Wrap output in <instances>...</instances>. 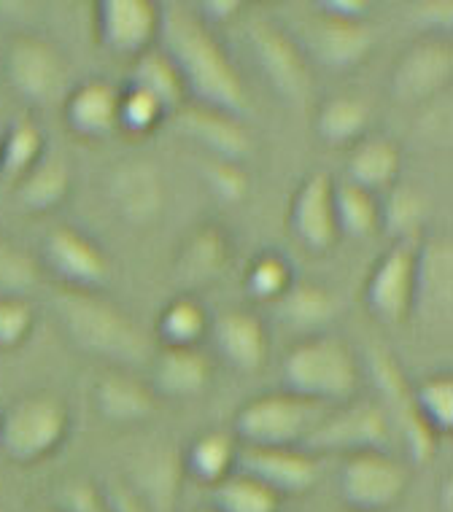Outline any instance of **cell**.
<instances>
[{
    "instance_id": "6da1fadb",
    "label": "cell",
    "mask_w": 453,
    "mask_h": 512,
    "mask_svg": "<svg viewBox=\"0 0 453 512\" xmlns=\"http://www.w3.org/2000/svg\"><path fill=\"white\" fill-rule=\"evenodd\" d=\"M160 36L165 54L176 65L187 95H195L200 106L222 114L240 116L249 108L246 84L230 54L216 41L214 30L184 6L160 11Z\"/></svg>"
},
{
    "instance_id": "7a4b0ae2",
    "label": "cell",
    "mask_w": 453,
    "mask_h": 512,
    "mask_svg": "<svg viewBox=\"0 0 453 512\" xmlns=\"http://www.w3.org/2000/svg\"><path fill=\"white\" fill-rule=\"evenodd\" d=\"M281 375L284 391L319 405L348 402L359 389L356 356L343 340L327 335L302 337L300 343L289 348Z\"/></svg>"
},
{
    "instance_id": "3957f363",
    "label": "cell",
    "mask_w": 453,
    "mask_h": 512,
    "mask_svg": "<svg viewBox=\"0 0 453 512\" xmlns=\"http://www.w3.org/2000/svg\"><path fill=\"white\" fill-rule=\"evenodd\" d=\"M57 308L68 335L92 354L125 364L138 362L146 354V345L130 324V318L114 305L98 300L95 294L65 289L57 300Z\"/></svg>"
},
{
    "instance_id": "277c9868",
    "label": "cell",
    "mask_w": 453,
    "mask_h": 512,
    "mask_svg": "<svg viewBox=\"0 0 453 512\" xmlns=\"http://www.w3.org/2000/svg\"><path fill=\"white\" fill-rule=\"evenodd\" d=\"M327 405L294 397L289 391L249 399L235 415V432L243 445L257 448H302L308 434L324 421Z\"/></svg>"
},
{
    "instance_id": "5b68a950",
    "label": "cell",
    "mask_w": 453,
    "mask_h": 512,
    "mask_svg": "<svg viewBox=\"0 0 453 512\" xmlns=\"http://www.w3.org/2000/svg\"><path fill=\"white\" fill-rule=\"evenodd\" d=\"M68 426L71 415L63 399L30 394L0 415V451L17 464H36L63 445Z\"/></svg>"
},
{
    "instance_id": "8992f818",
    "label": "cell",
    "mask_w": 453,
    "mask_h": 512,
    "mask_svg": "<svg viewBox=\"0 0 453 512\" xmlns=\"http://www.w3.org/2000/svg\"><path fill=\"white\" fill-rule=\"evenodd\" d=\"M408 488V469L383 451L348 453L338 475L340 499L351 512H386Z\"/></svg>"
},
{
    "instance_id": "52a82bcc",
    "label": "cell",
    "mask_w": 453,
    "mask_h": 512,
    "mask_svg": "<svg viewBox=\"0 0 453 512\" xmlns=\"http://www.w3.org/2000/svg\"><path fill=\"white\" fill-rule=\"evenodd\" d=\"M416 256L413 243L397 240L375 262L365 283L367 310L386 327H400L416 308Z\"/></svg>"
},
{
    "instance_id": "ba28073f",
    "label": "cell",
    "mask_w": 453,
    "mask_h": 512,
    "mask_svg": "<svg viewBox=\"0 0 453 512\" xmlns=\"http://www.w3.org/2000/svg\"><path fill=\"white\" fill-rule=\"evenodd\" d=\"M44 265L54 278H60L68 292H89L106 286L111 265L103 248L73 227H57L41 246Z\"/></svg>"
},
{
    "instance_id": "9c48e42d",
    "label": "cell",
    "mask_w": 453,
    "mask_h": 512,
    "mask_svg": "<svg viewBox=\"0 0 453 512\" xmlns=\"http://www.w3.org/2000/svg\"><path fill=\"white\" fill-rule=\"evenodd\" d=\"M95 33L106 52L138 60L160 36V9L149 0H100Z\"/></svg>"
},
{
    "instance_id": "30bf717a",
    "label": "cell",
    "mask_w": 453,
    "mask_h": 512,
    "mask_svg": "<svg viewBox=\"0 0 453 512\" xmlns=\"http://www.w3.org/2000/svg\"><path fill=\"white\" fill-rule=\"evenodd\" d=\"M300 38L302 54L308 52L316 62L335 71L365 62L373 49V30L362 19H343L321 9L308 22H302Z\"/></svg>"
},
{
    "instance_id": "8fae6325",
    "label": "cell",
    "mask_w": 453,
    "mask_h": 512,
    "mask_svg": "<svg viewBox=\"0 0 453 512\" xmlns=\"http://www.w3.org/2000/svg\"><path fill=\"white\" fill-rule=\"evenodd\" d=\"M6 79L22 98L46 106L65 84L63 54L41 38L19 36L6 52Z\"/></svg>"
},
{
    "instance_id": "7c38bea8",
    "label": "cell",
    "mask_w": 453,
    "mask_h": 512,
    "mask_svg": "<svg viewBox=\"0 0 453 512\" xmlns=\"http://www.w3.org/2000/svg\"><path fill=\"white\" fill-rule=\"evenodd\" d=\"M249 44L257 54V62L270 87L289 103H302L311 92V79H308V65L305 54L300 52V44L286 36L284 30L257 22L249 30Z\"/></svg>"
},
{
    "instance_id": "4fadbf2b",
    "label": "cell",
    "mask_w": 453,
    "mask_h": 512,
    "mask_svg": "<svg viewBox=\"0 0 453 512\" xmlns=\"http://www.w3.org/2000/svg\"><path fill=\"white\" fill-rule=\"evenodd\" d=\"M235 472L254 477L278 496L305 494L319 480V464L302 448H238Z\"/></svg>"
},
{
    "instance_id": "5bb4252c",
    "label": "cell",
    "mask_w": 453,
    "mask_h": 512,
    "mask_svg": "<svg viewBox=\"0 0 453 512\" xmlns=\"http://www.w3.org/2000/svg\"><path fill=\"white\" fill-rule=\"evenodd\" d=\"M289 230L313 254H324L338 243L335 181L327 173H313L302 181L289 208Z\"/></svg>"
},
{
    "instance_id": "9a60e30c",
    "label": "cell",
    "mask_w": 453,
    "mask_h": 512,
    "mask_svg": "<svg viewBox=\"0 0 453 512\" xmlns=\"http://www.w3.org/2000/svg\"><path fill=\"white\" fill-rule=\"evenodd\" d=\"M453 73V52L445 41H418L391 71V95L400 103H418L432 98L448 84Z\"/></svg>"
},
{
    "instance_id": "2e32d148",
    "label": "cell",
    "mask_w": 453,
    "mask_h": 512,
    "mask_svg": "<svg viewBox=\"0 0 453 512\" xmlns=\"http://www.w3.org/2000/svg\"><path fill=\"white\" fill-rule=\"evenodd\" d=\"M386 437H389V424L378 407H351L332 418L324 415V421L302 442V451L311 453L313 448H324V451L343 448L348 453L381 451Z\"/></svg>"
},
{
    "instance_id": "e0dca14e",
    "label": "cell",
    "mask_w": 453,
    "mask_h": 512,
    "mask_svg": "<svg viewBox=\"0 0 453 512\" xmlns=\"http://www.w3.org/2000/svg\"><path fill=\"white\" fill-rule=\"evenodd\" d=\"M216 351L227 364L240 372L259 370L267 359V332L251 310H224L211 321Z\"/></svg>"
},
{
    "instance_id": "ac0fdd59",
    "label": "cell",
    "mask_w": 453,
    "mask_h": 512,
    "mask_svg": "<svg viewBox=\"0 0 453 512\" xmlns=\"http://www.w3.org/2000/svg\"><path fill=\"white\" fill-rule=\"evenodd\" d=\"M227 262H230L227 235L214 224H205L184 240L173 265V278L181 289L192 292V289L214 283L224 273Z\"/></svg>"
},
{
    "instance_id": "d6986e66",
    "label": "cell",
    "mask_w": 453,
    "mask_h": 512,
    "mask_svg": "<svg viewBox=\"0 0 453 512\" xmlns=\"http://www.w3.org/2000/svg\"><path fill=\"white\" fill-rule=\"evenodd\" d=\"M178 130L205 149L214 151L222 162H243L249 157L251 135L246 133V127L240 124L238 116L195 106L181 111Z\"/></svg>"
},
{
    "instance_id": "ffe728a7",
    "label": "cell",
    "mask_w": 453,
    "mask_h": 512,
    "mask_svg": "<svg viewBox=\"0 0 453 512\" xmlns=\"http://www.w3.org/2000/svg\"><path fill=\"white\" fill-rule=\"evenodd\" d=\"M65 124L87 141L108 138L119 130V92L106 81H84L65 100Z\"/></svg>"
},
{
    "instance_id": "44dd1931",
    "label": "cell",
    "mask_w": 453,
    "mask_h": 512,
    "mask_svg": "<svg viewBox=\"0 0 453 512\" xmlns=\"http://www.w3.org/2000/svg\"><path fill=\"white\" fill-rule=\"evenodd\" d=\"M111 195L119 213L130 221H149L157 216L165 200V189L157 170L149 162H127L116 170Z\"/></svg>"
},
{
    "instance_id": "7402d4cb",
    "label": "cell",
    "mask_w": 453,
    "mask_h": 512,
    "mask_svg": "<svg viewBox=\"0 0 453 512\" xmlns=\"http://www.w3.org/2000/svg\"><path fill=\"white\" fill-rule=\"evenodd\" d=\"M151 380L165 397H195L211 383V364L197 348H165L154 362Z\"/></svg>"
},
{
    "instance_id": "603a6c76",
    "label": "cell",
    "mask_w": 453,
    "mask_h": 512,
    "mask_svg": "<svg viewBox=\"0 0 453 512\" xmlns=\"http://www.w3.org/2000/svg\"><path fill=\"white\" fill-rule=\"evenodd\" d=\"M400 165V149L389 138H362L354 143V149L348 154V184L375 195L397 181Z\"/></svg>"
},
{
    "instance_id": "cb8c5ba5",
    "label": "cell",
    "mask_w": 453,
    "mask_h": 512,
    "mask_svg": "<svg viewBox=\"0 0 453 512\" xmlns=\"http://www.w3.org/2000/svg\"><path fill=\"white\" fill-rule=\"evenodd\" d=\"M276 308L281 324L302 337L321 335V329L335 318L332 294L316 283H292L289 292L276 302Z\"/></svg>"
},
{
    "instance_id": "d4e9b609",
    "label": "cell",
    "mask_w": 453,
    "mask_h": 512,
    "mask_svg": "<svg viewBox=\"0 0 453 512\" xmlns=\"http://www.w3.org/2000/svg\"><path fill=\"white\" fill-rule=\"evenodd\" d=\"M71 192V173L63 159H41L17 181V203L30 213H49Z\"/></svg>"
},
{
    "instance_id": "484cf974",
    "label": "cell",
    "mask_w": 453,
    "mask_h": 512,
    "mask_svg": "<svg viewBox=\"0 0 453 512\" xmlns=\"http://www.w3.org/2000/svg\"><path fill=\"white\" fill-rule=\"evenodd\" d=\"M95 397H98L100 413L114 424H138L154 407L151 391L143 386L141 380L122 375V372L100 380Z\"/></svg>"
},
{
    "instance_id": "4316f807",
    "label": "cell",
    "mask_w": 453,
    "mask_h": 512,
    "mask_svg": "<svg viewBox=\"0 0 453 512\" xmlns=\"http://www.w3.org/2000/svg\"><path fill=\"white\" fill-rule=\"evenodd\" d=\"M235 459H238V445L232 434L205 432L189 445L184 464L197 483L214 488L235 472Z\"/></svg>"
},
{
    "instance_id": "83f0119b",
    "label": "cell",
    "mask_w": 453,
    "mask_h": 512,
    "mask_svg": "<svg viewBox=\"0 0 453 512\" xmlns=\"http://www.w3.org/2000/svg\"><path fill=\"white\" fill-rule=\"evenodd\" d=\"M130 87L151 95L168 114L184 106V100H187V89H184V81L178 76L176 65L170 62L168 54L154 52V49H149L135 60Z\"/></svg>"
},
{
    "instance_id": "f1b7e54d",
    "label": "cell",
    "mask_w": 453,
    "mask_h": 512,
    "mask_svg": "<svg viewBox=\"0 0 453 512\" xmlns=\"http://www.w3.org/2000/svg\"><path fill=\"white\" fill-rule=\"evenodd\" d=\"M367 122H370V111L365 100L354 95H335L327 103H321L319 116H316V133L329 146H343V143L362 141Z\"/></svg>"
},
{
    "instance_id": "f546056e",
    "label": "cell",
    "mask_w": 453,
    "mask_h": 512,
    "mask_svg": "<svg viewBox=\"0 0 453 512\" xmlns=\"http://www.w3.org/2000/svg\"><path fill=\"white\" fill-rule=\"evenodd\" d=\"M335 219L340 235L356 240L373 238L381 227V203L373 192L346 181L335 186Z\"/></svg>"
},
{
    "instance_id": "4dcf8cb0",
    "label": "cell",
    "mask_w": 453,
    "mask_h": 512,
    "mask_svg": "<svg viewBox=\"0 0 453 512\" xmlns=\"http://www.w3.org/2000/svg\"><path fill=\"white\" fill-rule=\"evenodd\" d=\"M208 327V313L189 294L168 302V308L157 318V332L165 348H197V343L208 335Z\"/></svg>"
},
{
    "instance_id": "1f68e13d",
    "label": "cell",
    "mask_w": 453,
    "mask_h": 512,
    "mask_svg": "<svg viewBox=\"0 0 453 512\" xmlns=\"http://www.w3.org/2000/svg\"><path fill=\"white\" fill-rule=\"evenodd\" d=\"M44 159V133L38 130L36 122L19 119L3 130V143H0V176L19 178L36 168Z\"/></svg>"
},
{
    "instance_id": "d6a6232c",
    "label": "cell",
    "mask_w": 453,
    "mask_h": 512,
    "mask_svg": "<svg viewBox=\"0 0 453 512\" xmlns=\"http://www.w3.org/2000/svg\"><path fill=\"white\" fill-rule=\"evenodd\" d=\"M437 302V308L448 313L451 305V246L443 240H432L418 248L416 256V302Z\"/></svg>"
},
{
    "instance_id": "836d02e7",
    "label": "cell",
    "mask_w": 453,
    "mask_h": 512,
    "mask_svg": "<svg viewBox=\"0 0 453 512\" xmlns=\"http://www.w3.org/2000/svg\"><path fill=\"white\" fill-rule=\"evenodd\" d=\"M214 512H278L281 496L267 486L257 483L254 477L232 472L227 480L214 486L211 494Z\"/></svg>"
},
{
    "instance_id": "e575fe53",
    "label": "cell",
    "mask_w": 453,
    "mask_h": 512,
    "mask_svg": "<svg viewBox=\"0 0 453 512\" xmlns=\"http://www.w3.org/2000/svg\"><path fill=\"white\" fill-rule=\"evenodd\" d=\"M413 410L418 418L440 437L453 429V378L435 375L427 378L413 394Z\"/></svg>"
},
{
    "instance_id": "d590c367",
    "label": "cell",
    "mask_w": 453,
    "mask_h": 512,
    "mask_svg": "<svg viewBox=\"0 0 453 512\" xmlns=\"http://www.w3.org/2000/svg\"><path fill=\"white\" fill-rule=\"evenodd\" d=\"M292 283V267H289L284 256L273 254V251L259 254L246 270V292L259 302H273L276 305L289 292Z\"/></svg>"
},
{
    "instance_id": "8d00e7d4",
    "label": "cell",
    "mask_w": 453,
    "mask_h": 512,
    "mask_svg": "<svg viewBox=\"0 0 453 512\" xmlns=\"http://www.w3.org/2000/svg\"><path fill=\"white\" fill-rule=\"evenodd\" d=\"M165 116L168 111L141 89L127 87L125 92H119V130H125L127 135L154 133Z\"/></svg>"
},
{
    "instance_id": "74e56055",
    "label": "cell",
    "mask_w": 453,
    "mask_h": 512,
    "mask_svg": "<svg viewBox=\"0 0 453 512\" xmlns=\"http://www.w3.org/2000/svg\"><path fill=\"white\" fill-rule=\"evenodd\" d=\"M421 221H424V200L408 186H397L386 208H381V224H386L402 243H413L410 238L413 232H418Z\"/></svg>"
},
{
    "instance_id": "f35d334b",
    "label": "cell",
    "mask_w": 453,
    "mask_h": 512,
    "mask_svg": "<svg viewBox=\"0 0 453 512\" xmlns=\"http://www.w3.org/2000/svg\"><path fill=\"white\" fill-rule=\"evenodd\" d=\"M36 281V262L25 251L0 243V297H22Z\"/></svg>"
},
{
    "instance_id": "ab89813d",
    "label": "cell",
    "mask_w": 453,
    "mask_h": 512,
    "mask_svg": "<svg viewBox=\"0 0 453 512\" xmlns=\"http://www.w3.org/2000/svg\"><path fill=\"white\" fill-rule=\"evenodd\" d=\"M36 324V313L25 297H0V351L25 343Z\"/></svg>"
},
{
    "instance_id": "60d3db41",
    "label": "cell",
    "mask_w": 453,
    "mask_h": 512,
    "mask_svg": "<svg viewBox=\"0 0 453 512\" xmlns=\"http://www.w3.org/2000/svg\"><path fill=\"white\" fill-rule=\"evenodd\" d=\"M208 181H211V189L222 200H230V203H238L249 192V176L246 170L240 168V162H216L214 168L208 170Z\"/></svg>"
},
{
    "instance_id": "b9f144b4",
    "label": "cell",
    "mask_w": 453,
    "mask_h": 512,
    "mask_svg": "<svg viewBox=\"0 0 453 512\" xmlns=\"http://www.w3.org/2000/svg\"><path fill=\"white\" fill-rule=\"evenodd\" d=\"M63 504L65 512H103L100 494L87 483H73L71 488H65Z\"/></svg>"
},
{
    "instance_id": "7bdbcfd3",
    "label": "cell",
    "mask_w": 453,
    "mask_h": 512,
    "mask_svg": "<svg viewBox=\"0 0 453 512\" xmlns=\"http://www.w3.org/2000/svg\"><path fill=\"white\" fill-rule=\"evenodd\" d=\"M238 9L240 3H235V0H211V3H203L205 14H197V17L203 19L208 27L222 25V22H230Z\"/></svg>"
},
{
    "instance_id": "ee69618b",
    "label": "cell",
    "mask_w": 453,
    "mask_h": 512,
    "mask_svg": "<svg viewBox=\"0 0 453 512\" xmlns=\"http://www.w3.org/2000/svg\"><path fill=\"white\" fill-rule=\"evenodd\" d=\"M319 9L343 19H365L367 3H359V0H327V3H319Z\"/></svg>"
},
{
    "instance_id": "f6af8a7d",
    "label": "cell",
    "mask_w": 453,
    "mask_h": 512,
    "mask_svg": "<svg viewBox=\"0 0 453 512\" xmlns=\"http://www.w3.org/2000/svg\"><path fill=\"white\" fill-rule=\"evenodd\" d=\"M108 507L114 512H146L143 510L141 499L135 494H130V491H122V494L116 491V494L108 499Z\"/></svg>"
},
{
    "instance_id": "bcb514c9",
    "label": "cell",
    "mask_w": 453,
    "mask_h": 512,
    "mask_svg": "<svg viewBox=\"0 0 453 512\" xmlns=\"http://www.w3.org/2000/svg\"><path fill=\"white\" fill-rule=\"evenodd\" d=\"M0 143H3V127H0Z\"/></svg>"
},
{
    "instance_id": "7dc6e473",
    "label": "cell",
    "mask_w": 453,
    "mask_h": 512,
    "mask_svg": "<svg viewBox=\"0 0 453 512\" xmlns=\"http://www.w3.org/2000/svg\"><path fill=\"white\" fill-rule=\"evenodd\" d=\"M197 512H214V510H197Z\"/></svg>"
},
{
    "instance_id": "c3c4849f",
    "label": "cell",
    "mask_w": 453,
    "mask_h": 512,
    "mask_svg": "<svg viewBox=\"0 0 453 512\" xmlns=\"http://www.w3.org/2000/svg\"><path fill=\"white\" fill-rule=\"evenodd\" d=\"M348 512H351V510H348Z\"/></svg>"
}]
</instances>
